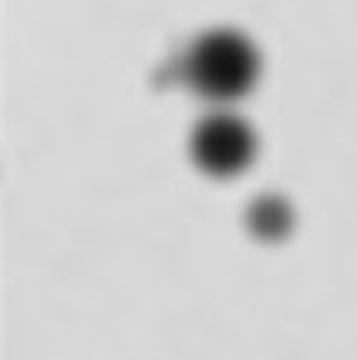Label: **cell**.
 Wrapping results in <instances>:
<instances>
[{"label": "cell", "instance_id": "2", "mask_svg": "<svg viewBox=\"0 0 357 360\" xmlns=\"http://www.w3.org/2000/svg\"><path fill=\"white\" fill-rule=\"evenodd\" d=\"M256 148L260 141L253 125L233 111L206 115L189 135V155L196 162V169L213 179H233L246 172L256 158Z\"/></svg>", "mask_w": 357, "mask_h": 360}, {"label": "cell", "instance_id": "1", "mask_svg": "<svg viewBox=\"0 0 357 360\" xmlns=\"http://www.w3.org/2000/svg\"><path fill=\"white\" fill-rule=\"evenodd\" d=\"M182 78L206 101H239L260 81V51L246 34L233 27H216L192 41L179 64Z\"/></svg>", "mask_w": 357, "mask_h": 360}, {"label": "cell", "instance_id": "3", "mask_svg": "<svg viewBox=\"0 0 357 360\" xmlns=\"http://www.w3.org/2000/svg\"><path fill=\"white\" fill-rule=\"evenodd\" d=\"M246 229L260 243H283L294 229V205L277 192L256 195L246 209Z\"/></svg>", "mask_w": 357, "mask_h": 360}]
</instances>
